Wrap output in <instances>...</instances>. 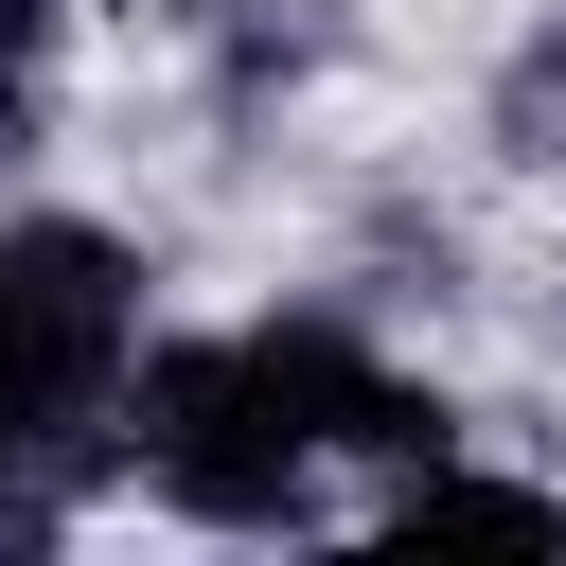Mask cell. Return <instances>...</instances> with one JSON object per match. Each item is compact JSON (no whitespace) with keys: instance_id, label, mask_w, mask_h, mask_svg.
Returning <instances> with one entry per match:
<instances>
[{"instance_id":"2","label":"cell","mask_w":566,"mask_h":566,"mask_svg":"<svg viewBox=\"0 0 566 566\" xmlns=\"http://www.w3.org/2000/svg\"><path fill=\"white\" fill-rule=\"evenodd\" d=\"M407 531H442V548H548V495H460V478H424Z\"/></svg>"},{"instance_id":"1","label":"cell","mask_w":566,"mask_h":566,"mask_svg":"<svg viewBox=\"0 0 566 566\" xmlns=\"http://www.w3.org/2000/svg\"><path fill=\"white\" fill-rule=\"evenodd\" d=\"M106 354H124L106 248H88V230H18V248H0V460L53 442V424L106 389Z\"/></svg>"}]
</instances>
